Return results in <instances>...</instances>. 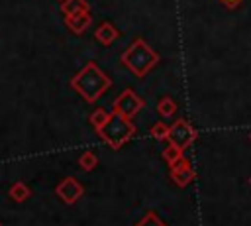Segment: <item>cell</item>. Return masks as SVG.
<instances>
[{
	"instance_id": "obj_1",
	"label": "cell",
	"mask_w": 251,
	"mask_h": 226,
	"mask_svg": "<svg viewBox=\"0 0 251 226\" xmlns=\"http://www.w3.org/2000/svg\"><path fill=\"white\" fill-rule=\"evenodd\" d=\"M69 85L82 100L92 104L112 86V79L94 61H88L75 77H71Z\"/></svg>"
},
{
	"instance_id": "obj_2",
	"label": "cell",
	"mask_w": 251,
	"mask_h": 226,
	"mask_svg": "<svg viewBox=\"0 0 251 226\" xmlns=\"http://www.w3.org/2000/svg\"><path fill=\"white\" fill-rule=\"evenodd\" d=\"M120 61L126 69H129L133 73V77L143 79L153 67H157V63L161 61L159 53L141 37H135L127 49L120 55Z\"/></svg>"
},
{
	"instance_id": "obj_3",
	"label": "cell",
	"mask_w": 251,
	"mask_h": 226,
	"mask_svg": "<svg viewBox=\"0 0 251 226\" xmlns=\"http://www.w3.org/2000/svg\"><path fill=\"white\" fill-rule=\"evenodd\" d=\"M135 132H137V128L131 122V118H126V116L112 112L108 122L96 134L102 138V141L106 145H110V149H120L126 141H129L135 136Z\"/></svg>"
},
{
	"instance_id": "obj_4",
	"label": "cell",
	"mask_w": 251,
	"mask_h": 226,
	"mask_svg": "<svg viewBox=\"0 0 251 226\" xmlns=\"http://www.w3.org/2000/svg\"><path fill=\"white\" fill-rule=\"evenodd\" d=\"M198 138V130L184 118H178L175 120L171 126H169V134H167V141L178 149H186L192 145V141Z\"/></svg>"
},
{
	"instance_id": "obj_5",
	"label": "cell",
	"mask_w": 251,
	"mask_h": 226,
	"mask_svg": "<svg viewBox=\"0 0 251 226\" xmlns=\"http://www.w3.org/2000/svg\"><path fill=\"white\" fill-rule=\"evenodd\" d=\"M141 108H145V100L133 88L122 90L112 102V112H116L120 116H126V118H133Z\"/></svg>"
},
{
	"instance_id": "obj_6",
	"label": "cell",
	"mask_w": 251,
	"mask_h": 226,
	"mask_svg": "<svg viewBox=\"0 0 251 226\" xmlns=\"http://www.w3.org/2000/svg\"><path fill=\"white\" fill-rule=\"evenodd\" d=\"M55 195L65 202V204H75L82 195H84V187L80 181H76L75 177H65L57 187H55Z\"/></svg>"
},
{
	"instance_id": "obj_7",
	"label": "cell",
	"mask_w": 251,
	"mask_h": 226,
	"mask_svg": "<svg viewBox=\"0 0 251 226\" xmlns=\"http://www.w3.org/2000/svg\"><path fill=\"white\" fill-rule=\"evenodd\" d=\"M171 171H169V177H171V181L176 185V187H180V189H184V187H188L194 179H196V173H194V169H192V165H190V161L182 155L175 165H171L169 167Z\"/></svg>"
},
{
	"instance_id": "obj_8",
	"label": "cell",
	"mask_w": 251,
	"mask_h": 226,
	"mask_svg": "<svg viewBox=\"0 0 251 226\" xmlns=\"http://www.w3.org/2000/svg\"><path fill=\"white\" fill-rule=\"evenodd\" d=\"M90 24H92V14L90 12H78V14H73V16H65V26L76 35L84 33L90 28Z\"/></svg>"
},
{
	"instance_id": "obj_9",
	"label": "cell",
	"mask_w": 251,
	"mask_h": 226,
	"mask_svg": "<svg viewBox=\"0 0 251 226\" xmlns=\"http://www.w3.org/2000/svg\"><path fill=\"white\" fill-rule=\"evenodd\" d=\"M118 37H120V29H118L112 22H102V24L94 29V39H96L100 45H104V47L112 45Z\"/></svg>"
},
{
	"instance_id": "obj_10",
	"label": "cell",
	"mask_w": 251,
	"mask_h": 226,
	"mask_svg": "<svg viewBox=\"0 0 251 226\" xmlns=\"http://www.w3.org/2000/svg\"><path fill=\"white\" fill-rule=\"evenodd\" d=\"M78 12H90V4L86 0H63L61 2V14L73 16Z\"/></svg>"
},
{
	"instance_id": "obj_11",
	"label": "cell",
	"mask_w": 251,
	"mask_h": 226,
	"mask_svg": "<svg viewBox=\"0 0 251 226\" xmlns=\"http://www.w3.org/2000/svg\"><path fill=\"white\" fill-rule=\"evenodd\" d=\"M8 197H10L14 202H24V200H27V198L31 197V189H29L25 183H22V181H16V183L10 187V191H8Z\"/></svg>"
},
{
	"instance_id": "obj_12",
	"label": "cell",
	"mask_w": 251,
	"mask_h": 226,
	"mask_svg": "<svg viewBox=\"0 0 251 226\" xmlns=\"http://www.w3.org/2000/svg\"><path fill=\"white\" fill-rule=\"evenodd\" d=\"M110 114H112V112H108L106 108H94V112L88 116V122H90V126L94 128V132H98V130L108 122Z\"/></svg>"
},
{
	"instance_id": "obj_13",
	"label": "cell",
	"mask_w": 251,
	"mask_h": 226,
	"mask_svg": "<svg viewBox=\"0 0 251 226\" xmlns=\"http://www.w3.org/2000/svg\"><path fill=\"white\" fill-rule=\"evenodd\" d=\"M96 165H98V155H96L94 151L86 149V151H82V153L78 155V167H80L82 171H92Z\"/></svg>"
},
{
	"instance_id": "obj_14",
	"label": "cell",
	"mask_w": 251,
	"mask_h": 226,
	"mask_svg": "<svg viewBox=\"0 0 251 226\" xmlns=\"http://www.w3.org/2000/svg\"><path fill=\"white\" fill-rule=\"evenodd\" d=\"M157 112H159L163 118H171V116L176 112V102H175L171 96H163V98L157 102Z\"/></svg>"
},
{
	"instance_id": "obj_15",
	"label": "cell",
	"mask_w": 251,
	"mask_h": 226,
	"mask_svg": "<svg viewBox=\"0 0 251 226\" xmlns=\"http://www.w3.org/2000/svg\"><path fill=\"white\" fill-rule=\"evenodd\" d=\"M133 226H167L165 222H163V218L157 214V212H153V210H147Z\"/></svg>"
},
{
	"instance_id": "obj_16",
	"label": "cell",
	"mask_w": 251,
	"mask_h": 226,
	"mask_svg": "<svg viewBox=\"0 0 251 226\" xmlns=\"http://www.w3.org/2000/svg\"><path fill=\"white\" fill-rule=\"evenodd\" d=\"M161 155H163V159L167 161V165L171 167V165H175L180 157H182V149H178V147H175V145H167L163 151H161Z\"/></svg>"
},
{
	"instance_id": "obj_17",
	"label": "cell",
	"mask_w": 251,
	"mask_h": 226,
	"mask_svg": "<svg viewBox=\"0 0 251 226\" xmlns=\"http://www.w3.org/2000/svg\"><path fill=\"white\" fill-rule=\"evenodd\" d=\"M167 134H169V126H167L165 122H155V124L149 128V136H151L153 140H157V141L167 140Z\"/></svg>"
},
{
	"instance_id": "obj_18",
	"label": "cell",
	"mask_w": 251,
	"mask_h": 226,
	"mask_svg": "<svg viewBox=\"0 0 251 226\" xmlns=\"http://www.w3.org/2000/svg\"><path fill=\"white\" fill-rule=\"evenodd\" d=\"M218 2H222L226 8H229V10H235V8H239L245 0H218Z\"/></svg>"
},
{
	"instance_id": "obj_19",
	"label": "cell",
	"mask_w": 251,
	"mask_h": 226,
	"mask_svg": "<svg viewBox=\"0 0 251 226\" xmlns=\"http://www.w3.org/2000/svg\"><path fill=\"white\" fill-rule=\"evenodd\" d=\"M249 185H251V177H249Z\"/></svg>"
},
{
	"instance_id": "obj_20",
	"label": "cell",
	"mask_w": 251,
	"mask_h": 226,
	"mask_svg": "<svg viewBox=\"0 0 251 226\" xmlns=\"http://www.w3.org/2000/svg\"><path fill=\"white\" fill-rule=\"evenodd\" d=\"M249 140H251V134H249Z\"/></svg>"
},
{
	"instance_id": "obj_21",
	"label": "cell",
	"mask_w": 251,
	"mask_h": 226,
	"mask_svg": "<svg viewBox=\"0 0 251 226\" xmlns=\"http://www.w3.org/2000/svg\"><path fill=\"white\" fill-rule=\"evenodd\" d=\"M0 226H4V224H2V222H0Z\"/></svg>"
},
{
	"instance_id": "obj_22",
	"label": "cell",
	"mask_w": 251,
	"mask_h": 226,
	"mask_svg": "<svg viewBox=\"0 0 251 226\" xmlns=\"http://www.w3.org/2000/svg\"><path fill=\"white\" fill-rule=\"evenodd\" d=\"M61 2H63V0H61Z\"/></svg>"
}]
</instances>
